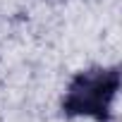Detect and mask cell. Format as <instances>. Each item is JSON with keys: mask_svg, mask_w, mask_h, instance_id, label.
<instances>
[{"mask_svg": "<svg viewBox=\"0 0 122 122\" xmlns=\"http://www.w3.org/2000/svg\"><path fill=\"white\" fill-rule=\"evenodd\" d=\"M117 89H120L117 67H93V70L79 72L65 93L62 112L70 117L86 115L98 122H110Z\"/></svg>", "mask_w": 122, "mask_h": 122, "instance_id": "cell-1", "label": "cell"}]
</instances>
